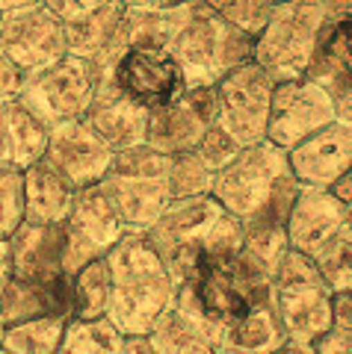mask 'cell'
I'll list each match as a JSON object with an SVG mask.
<instances>
[{
  "mask_svg": "<svg viewBox=\"0 0 352 354\" xmlns=\"http://www.w3.org/2000/svg\"><path fill=\"white\" fill-rule=\"evenodd\" d=\"M71 278V319H101L109 310V260L80 266Z\"/></svg>",
  "mask_w": 352,
  "mask_h": 354,
  "instance_id": "4316f807",
  "label": "cell"
},
{
  "mask_svg": "<svg viewBox=\"0 0 352 354\" xmlns=\"http://www.w3.org/2000/svg\"><path fill=\"white\" fill-rule=\"evenodd\" d=\"M216 106H219L216 83L184 88L178 101L148 113L146 142L154 151L166 153V157L181 151H193L202 142L204 130L216 124Z\"/></svg>",
  "mask_w": 352,
  "mask_h": 354,
  "instance_id": "4fadbf2b",
  "label": "cell"
},
{
  "mask_svg": "<svg viewBox=\"0 0 352 354\" xmlns=\"http://www.w3.org/2000/svg\"><path fill=\"white\" fill-rule=\"evenodd\" d=\"M332 290L314 257L288 248L272 272L270 304L284 339L314 342L332 328Z\"/></svg>",
  "mask_w": 352,
  "mask_h": 354,
  "instance_id": "277c9868",
  "label": "cell"
},
{
  "mask_svg": "<svg viewBox=\"0 0 352 354\" xmlns=\"http://www.w3.org/2000/svg\"><path fill=\"white\" fill-rule=\"evenodd\" d=\"M328 192H332V195H335L337 201L344 204L346 209H352V165H349V169H346L344 174L337 177V180H335L332 186H328Z\"/></svg>",
  "mask_w": 352,
  "mask_h": 354,
  "instance_id": "74e56055",
  "label": "cell"
},
{
  "mask_svg": "<svg viewBox=\"0 0 352 354\" xmlns=\"http://www.w3.org/2000/svg\"><path fill=\"white\" fill-rule=\"evenodd\" d=\"M290 174L302 186L328 189L352 165V124L335 118L288 151Z\"/></svg>",
  "mask_w": 352,
  "mask_h": 354,
  "instance_id": "2e32d148",
  "label": "cell"
},
{
  "mask_svg": "<svg viewBox=\"0 0 352 354\" xmlns=\"http://www.w3.org/2000/svg\"><path fill=\"white\" fill-rule=\"evenodd\" d=\"M0 354H9V351H6V348H0Z\"/></svg>",
  "mask_w": 352,
  "mask_h": 354,
  "instance_id": "c3c4849f",
  "label": "cell"
},
{
  "mask_svg": "<svg viewBox=\"0 0 352 354\" xmlns=\"http://www.w3.org/2000/svg\"><path fill=\"white\" fill-rule=\"evenodd\" d=\"M109 260V310L107 319L125 337L148 334L166 307L175 304L178 283L169 266L142 230L130 234L107 254Z\"/></svg>",
  "mask_w": 352,
  "mask_h": 354,
  "instance_id": "7a4b0ae2",
  "label": "cell"
},
{
  "mask_svg": "<svg viewBox=\"0 0 352 354\" xmlns=\"http://www.w3.org/2000/svg\"><path fill=\"white\" fill-rule=\"evenodd\" d=\"M24 216V171L0 169V236H12Z\"/></svg>",
  "mask_w": 352,
  "mask_h": 354,
  "instance_id": "d6a6232c",
  "label": "cell"
},
{
  "mask_svg": "<svg viewBox=\"0 0 352 354\" xmlns=\"http://www.w3.org/2000/svg\"><path fill=\"white\" fill-rule=\"evenodd\" d=\"M222 354H249V351H240V348H228V346H225Z\"/></svg>",
  "mask_w": 352,
  "mask_h": 354,
  "instance_id": "bcb514c9",
  "label": "cell"
},
{
  "mask_svg": "<svg viewBox=\"0 0 352 354\" xmlns=\"http://www.w3.org/2000/svg\"><path fill=\"white\" fill-rule=\"evenodd\" d=\"M219 213H222V207H219L211 195L178 198V201H169V207L157 216V221H154L148 230H142L146 239L154 245V251L169 266L175 283H178L181 266L199 248V242L204 239L207 230H211Z\"/></svg>",
  "mask_w": 352,
  "mask_h": 354,
  "instance_id": "5bb4252c",
  "label": "cell"
},
{
  "mask_svg": "<svg viewBox=\"0 0 352 354\" xmlns=\"http://www.w3.org/2000/svg\"><path fill=\"white\" fill-rule=\"evenodd\" d=\"M107 74L130 101L146 106L148 113L178 101L186 88L178 59L163 44H134L109 65Z\"/></svg>",
  "mask_w": 352,
  "mask_h": 354,
  "instance_id": "8fae6325",
  "label": "cell"
},
{
  "mask_svg": "<svg viewBox=\"0 0 352 354\" xmlns=\"http://www.w3.org/2000/svg\"><path fill=\"white\" fill-rule=\"evenodd\" d=\"M0 53H6L24 74L48 68L51 62H57L69 53L65 24L57 15H51L42 3L3 12V21H0Z\"/></svg>",
  "mask_w": 352,
  "mask_h": 354,
  "instance_id": "7c38bea8",
  "label": "cell"
},
{
  "mask_svg": "<svg viewBox=\"0 0 352 354\" xmlns=\"http://www.w3.org/2000/svg\"><path fill=\"white\" fill-rule=\"evenodd\" d=\"M12 278V257H9V236H0V290Z\"/></svg>",
  "mask_w": 352,
  "mask_h": 354,
  "instance_id": "ab89813d",
  "label": "cell"
},
{
  "mask_svg": "<svg viewBox=\"0 0 352 354\" xmlns=\"http://www.w3.org/2000/svg\"><path fill=\"white\" fill-rule=\"evenodd\" d=\"M0 21H3V12H0Z\"/></svg>",
  "mask_w": 352,
  "mask_h": 354,
  "instance_id": "816d5d0a",
  "label": "cell"
},
{
  "mask_svg": "<svg viewBox=\"0 0 352 354\" xmlns=\"http://www.w3.org/2000/svg\"><path fill=\"white\" fill-rule=\"evenodd\" d=\"M349 221H352V209H349Z\"/></svg>",
  "mask_w": 352,
  "mask_h": 354,
  "instance_id": "681fc988",
  "label": "cell"
},
{
  "mask_svg": "<svg viewBox=\"0 0 352 354\" xmlns=\"http://www.w3.org/2000/svg\"><path fill=\"white\" fill-rule=\"evenodd\" d=\"M101 74L104 68L98 62L65 53L62 59L51 62L48 68L24 74L18 101L51 130L62 121L86 115V109L95 97V88L101 83Z\"/></svg>",
  "mask_w": 352,
  "mask_h": 354,
  "instance_id": "8992f818",
  "label": "cell"
},
{
  "mask_svg": "<svg viewBox=\"0 0 352 354\" xmlns=\"http://www.w3.org/2000/svg\"><path fill=\"white\" fill-rule=\"evenodd\" d=\"M290 171L288 151H281L272 142H255V145L240 148V153L228 165L213 174L211 198L225 209V213L246 218L252 209H258L279 177Z\"/></svg>",
  "mask_w": 352,
  "mask_h": 354,
  "instance_id": "52a82bcc",
  "label": "cell"
},
{
  "mask_svg": "<svg viewBox=\"0 0 352 354\" xmlns=\"http://www.w3.org/2000/svg\"><path fill=\"white\" fill-rule=\"evenodd\" d=\"M127 234V225L109 207L101 186L80 189L65 218V274H74L80 266L107 257Z\"/></svg>",
  "mask_w": 352,
  "mask_h": 354,
  "instance_id": "30bf717a",
  "label": "cell"
},
{
  "mask_svg": "<svg viewBox=\"0 0 352 354\" xmlns=\"http://www.w3.org/2000/svg\"><path fill=\"white\" fill-rule=\"evenodd\" d=\"M346 221H349V209L332 192L320 189V186L299 183V192H296L288 216V248L311 257Z\"/></svg>",
  "mask_w": 352,
  "mask_h": 354,
  "instance_id": "ffe728a7",
  "label": "cell"
},
{
  "mask_svg": "<svg viewBox=\"0 0 352 354\" xmlns=\"http://www.w3.org/2000/svg\"><path fill=\"white\" fill-rule=\"evenodd\" d=\"M332 328L352 337V290L332 295Z\"/></svg>",
  "mask_w": 352,
  "mask_h": 354,
  "instance_id": "d590c367",
  "label": "cell"
},
{
  "mask_svg": "<svg viewBox=\"0 0 352 354\" xmlns=\"http://www.w3.org/2000/svg\"><path fill=\"white\" fill-rule=\"evenodd\" d=\"M146 339L154 354H222L225 348L222 334L178 301L157 316Z\"/></svg>",
  "mask_w": 352,
  "mask_h": 354,
  "instance_id": "603a6c76",
  "label": "cell"
},
{
  "mask_svg": "<svg viewBox=\"0 0 352 354\" xmlns=\"http://www.w3.org/2000/svg\"><path fill=\"white\" fill-rule=\"evenodd\" d=\"M36 316L71 319V278L60 274L53 281L9 278L0 290V319L6 325L27 322Z\"/></svg>",
  "mask_w": 352,
  "mask_h": 354,
  "instance_id": "44dd1931",
  "label": "cell"
},
{
  "mask_svg": "<svg viewBox=\"0 0 352 354\" xmlns=\"http://www.w3.org/2000/svg\"><path fill=\"white\" fill-rule=\"evenodd\" d=\"M211 183H213V171L199 160L195 151H181V153H172L169 157L166 189L172 195V201H178V198L211 195Z\"/></svg>",
  "mask_w": 352,
  "mask_h": 354,
  "instance_id": "4dcf8cb0",
  "label": "cell"
},
{
  "mask_svg": "<svg viewBox=\"0 0 352 354\" xmlns=\"http://www.w3.org/2000/svg\"><path fill=\"white\" fill-rule=\"evenodd\" d=\"M80 189L65 180L53 165L42 157L24 169V209L27 221H45L62 225L71 213V204Z\"/></svg>",
  "mask_w": 352,
  "mask_h": 354,
  "instance_id": "d4e9b609",
  "label": "cell"
},
{
  "mask_svg": "<svg viewBox=\"0 0 352 354\" xmlns=\"http://www.w3.org/2000/svg\"><path fill=\"white\" fill-rule=\"evenodd\" d=\"M207 9H213L219 18H225L231 27L249 32L252 39L267 27L272 15V0H202Z\"/></svg>",
  "mask_w": 352,
  "mask_h": 354,
  "instance_id": "1f68e13d",
  "label": "cell"
},
{
  "mask_svg": "<svg viewBox=\"0 0 352 354\" xmlns=\"http://www.w3.org/2000/svg\"><path fill=\"white\" fill-rule=\"evenodd\" d=\"M272 88H276V80L258 62L240 65L216 83V124L237 145L246 148L267 139Z\"/></svg>",
  "mask_w": 352,
  "mask_h": 354,
  "instance_id": "ba28073f",
  "label": "cell"
},
{
  "mask_svg": "<svg viewBox=\"0 0 352 354\" xmlns=\"http://www.w3.org/2000/svg\"><path fill=\"white\" fill-rule=\"evenodd\" d=\"M48 127L15 101L0 104V169H21L45 157L48 148Z\"/></svg>",
  "mask_w": 352,
  "mask_h": 354,
  "instance_id": "cb8c5ba5",
  "label": "cell"
},
{
  "mask_svg": "<svg viewBox=\"0 0 352 354\" xmlns=\"http://www.w3.org/2000/svg\"><path fill=\"white\" fill-rule=\"evenodd\" d=\"M335 113L340 121H349L352 124V88H344V92L335 95Z\"/></svg>",
  "mask_w": 352,
  "mask_h": 354,
  "instance_id": "60d3db41",
  "label": "cell"
},
{
  "mask_svg": "<svg viewBox=\"0 0 352 354\" xmlns=\"http://www.w3.org/2000/svg\"><path fill=\"white\" fill-rule=\"evenodd\" d=\"M323 3H326V0H323Z\"/></svg>",
  "mask_w": 352,
  "mask_h": 354,
  "instance_id": "f5cc1de1",
  "label": "cell"
},
{
  "mask_svg": "<svg viewBox=\"0 0 352 354\" xmlns=\"http://www.w3.org/2000/svg\"><path fill=\"white\" fill-rule=\"evenodd\" d=\"M122 12H125L122 0H109V3L89 9V12H83L80 18L69 21V24H65V44H69V53L92 59L104 68V59L109 53V44L116 39Z\"/></svg>",
  "mask_w": 352,
  "mask_h": 354,
  "instance_id": "484cf974",
  "label": "cell"
},
{
  "mask_svg": "<svg viewBox=\"0 0 352 354\" xmlns=\"http://www.w3.org/2000/svg\"><path fill=\"white\" fill-rule=\"evenodd\" d=\"M98 186L107 195L109 207L116 209V216L127 225V230H148L172 201L166 180H151V177H127L107 171V177Z\"/></svg>",
  "mask_w": 352,
  "mask_h": 354,
  "instance_id": "7402d4cb",
  "label": "cell"
},
{
  "mask_svg": "<svg viewBox=\"0 0 352 354\" xmlns=\"http://www.w3.org/2000/svg\"><path fill=\"white\" fill-rule=\"evenodd\" d=\"M169 50L178 59L184 86L195 88V86H213L228 71L252 62L255 39L243 30L231 27L225 18H219L202 0H193L190 12H186L181 30L175 32Z\"/></svg>",
  "mask_w": 352,
  "mask_h": 354,
  "instance_id": "3957f363",
  "label": "cell"
},
{
  "mask_svg": "<svg viewBox=\"0 0 352 354\" xmlns=\"http://www.w3.org/2000/svg\"><path fill=\"white\" fill-rule=\"evenodd\" d=\"M42 0H0V12H12V9H24V6H36Z\"/></svg>",
  "mask_w": 352,
  "mask_h": 354,
  "instance_id": "ee69618b",
  "label": "cell"
},
{
  "mask_svg": "<svg viewBox=\"0 0 352 354\" xmlns=\"http://www.w3.org/2000/svg\"><path fill=\"white\" fill-rule=\"evenodd\" d=\"M83 118L113 148V153L146 142V133H148V109L139 106L137 101H130L107 71L101 74V83H98L95 97Z\"/></svg>",
  "mask_w": 352,
  "mask_h": 354,
  "instance_id": "ac0fdd59",
  "label": "cell"
},
{
  "mask_svg": "<svg viewBox=\"0 0 352 354\" xmlns=\"http://www.w3.org/2000/svg\"><path fill=\"white\" fill-rule=\"evenodd\" d=\"M323 9L326 18L305 74L337 95L352 88V0H326Z\"/></svg>",
  "mask_w": 352,
  "mask_h": 354,
  "instance_id": "e0dca14e",
  "label": "cell"
},
{
  "mask_svg": "<svg viewBox=\"0 0 352 354\" xmlns=\"http://www.w3.org/2000/svg\"><path fill=\"white\" fill-rule=\"evenodd\" d=\"M270 354H314V342H296V339H284L281 346H276Z\"/></svg>",
  "mask_w": 352,
  "mask_h": 354,
  "instance_id": "b9f144b4",
  "label": "cell"
},
{
  "mask_svg": "<svg viewBox=\"0 0 352 354\" xmlns=\"http://www.w3.org/2000/svg\"><path fill=\"white\" fill-rule=\"evenodd\" d=\"M125 6H146V9H172L181 3H190V0H122Z\"/></svg>",
  "mask_w": 352,
  "mask_h": 354,
  "instance_id": "7bdbcfd3",
  "label": "cell"
},
{
  "mask_svg": "<svg viewBox=\"0 0 352 354\" xmlns=\"http://www.w3.org/2000/svg\"><path fill=\"white\" fill-rule=\"evenodd\" d=\"M125 334L107 316L101 319H69L57 354H118Z\"/></svg>",
  "mask_w": 352,
  "mask_h": 354,
  "instance_id": "83f0119b",
  "label": "cell"
},
{
  "mask_svg": "<svg viewBox=\"0 0 352 354\" xmlns=\"http://www.w3.org/2000/svg\"><path fill=\"white\" fill-rule=\"evenodd\" d=\"M45 160L74 189H89L107 177L113 165V148L89 127L86 118H74L51 127Z\"/></svg>",
  "mask_w": 352,
  "mask_h": 354,
  "instance_id": "9a60e30c",
  "label": "cell"
},
{
  "mask_svg": "<svg viewBox=\"0 0 352 354\" xmlns=\"http://www.w3.org/2000/svg\"><path fill=\"white\" fill-rule=\"evenodd\" d=\"M276 266L246 248L243 225L237 216L219 213L186 263L178 272L175 301L202 316L219 334L237 328L243 319L272 310L270 283Z\"/></svg>",
  "mask_w": 352,
  "mask_h": 354,
  "instance_id": "6da1fadb",
  "label": "cell"
},
{
  "mask_svg": "<svg viewBox=\"0 0 352 354\" xmlns=\"http://www.w3.org/2000/svg\"><path fill=\"white\" fill-rule=\"evenodd\" d=\"M118 354H154V348L148 346L146 334H134V337H125L122 351H118Z\"/></svg>",
  "mask_w": 352,
  "mask_h": 354,
  "instance_id": "f35d334b",
  "label": "cell"
},
{
  "mask_svg": "<svg viewBox=\"0 0 352 354\" xmlns=\"http://www.w3.org/2000/svg\"><path fill=\"white\" fill-rule=\"evenodd\" d=\"M77 6L83 9V12H89V9H98V6H104V3H109V0H74Z\"/></svg>",
  "mask_w": 352,
  "mask_h": 354,
  "instance_id": "f6af8a7d",
  "label": "cell"
},
{
  "mask_svg": "<svg viewBox=\"0 0 352 354\" xmlns=\"http://www.w3.org/2000/svg\"><path fill=\"white\" fill-rule=\"evenodd\" d=\"M323 18V0H281L272 6L267 27L255 36L252 62H258L272 80L302 77L311 65Z\"/></svg>",
  "mask_w": 352,
  "mask_h": 354,
  "instance_id": "5b68a950",
  "label": "cell"
},
{
  "mask_svg": "<svg viewBox=\"0 0 352 354\" xmlns=\"http://www.w3.org/2000/svg\"><path fill=\"white\" fill-rule=\"evenodd\" d=\"M335 118V95L317 80H311L308 74L290 77V80H276L270 101L267 142L279 145L281 151H290L311 133L332 124Z\"/></svg>",
  "mask_w": 352,
  "mask_h": 354,
  "instance_id": "9c48e42d",
  "label": "cell"
},
{
  "mask_svg": "<svg viewBox=\"0 0 352 354\" xmlns=\"http://www.w3.org/2000/svg\"><path fill=\"white\" fill-rule=\"evenodd\" d=\"M272 3H281V0H272Z\"/></svg>",
  "mask_w": 352,
  "mask_h": 354,
  "instance_id": "f907efd6",
  "label": "cell"
},
{
  "mask_svg": "<svg viewBox=\"0 0 352 354\" xmlns=\"http://www.w3.org/2000/svg\"><path fill=\"white\" fill-rule=\"evenodd\" d=\"M311 257L332 292L352 290V221L337 227Z\"/></svg>",
  "mask_w": 352,
  "mask_h": 354,
  "instance_id": "f546056e",
  "label": "cell"
},
{
  "mask_svg": "<svg viewBox=\"0 0 352 354\" xmlns=\"http://www.w3.org/2000/svg\"><path fill=\"white\" fill-rule=\"evenodd\" d=\"M3 334H6V322L0 319V346H3Z\"/></svg>",
  "mask_w": 352,
  "mask_h": 354,
  "instance_id": "7dc6e473",
  "label": "cell"
},
{
  "mask_svg": "<svg viewBox=\"0 0 352 354\" xmlns=\"http://www.w3.org/2000/svg\"><path fill=\"white\" fill-rule=\"evenodd\" d=\"M314 354H352V337L328 328L323 337L314 339Z\"/></svg>",
  "mask_w": 352,
  "mask_h": 354,
  "instance_id": "8d00e7d4",
  "label": "cell"
},
{
  "mask_svg": "<svg viewBox=\"0 0 352 354\" xmlns=\"http://www.w3.org/2000/svg\"><path fill=\"white\" fill-rule=\"evenodd\" d=\"M21 83H24V71L6 53H0V104L15 101L21 92Z\"/></svg>",
  "mask_w": 352,
  "mask_h": 354,
  "instance_id": "e575fe53",
  "label": "cell"
},
{
  "mask_svg": "<svg viewBox=\"0 0 352 354\" xmlns=\"http://www.w3.org/2000/svg\"><path fill=\"white\" fill-rule=\"evenodd\" d=\"M9 257H12V278L21 281H53L65 274V221H21L9 236Z\"/></svg>",
  "mask_w": 352,
  "mask_h": 354,
  "instance_id": "d6986e66",
  "label": "cell"
},
{
  "mask_svg": "<svg viewBox=\"0 0 352 354\" xmlns=\"http://www.w3.org/2000/svg\"><path fill=\"white\" fill-rule=\"evenodd\" d=\"M69 319L62 316H36L27 322L6 325L3 346L9 354H57L62 330Z\"/></svg>",
  "mask_w": 352,
  "mask_h": 354,
  "instance_id": "f1b7e54d",
  "label": "cell"
},
{
  "mask_svg": "<svg viewBox=\"0 0 352 354\" xmlns=\"http://www.w3.org/2000/svg\"><path fill=\"white\" fill-rule=\"evenodd\" d=\"M240 148H243V145H237V142L231 139L222 127L213 124V127H207V130H204L202 142H199V145H195L193 151L199 153V160H202V162L207 165V169H211V171L216 174L219 169H222V165H228L231 160L237 157Z\"/></svg>",
  "mask_w": 352,
  "mask_h": 354,
  "instance_id": "836d02e7",
  "label": "cell"
}]
</instances>
